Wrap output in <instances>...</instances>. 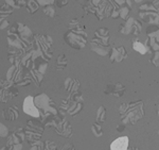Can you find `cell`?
I'll return each instance as SVG.
<instances>
[{
  "mask_svg": "<svg viewBox=\"0 0 159 150\" xmlns=\"http://www.w3.org/2000/svg\"><path fill=\"white\" fill-rule=\"evenodd\" d=\"M6 3H7L9 6H11L13 9H19L18 6V0H4Z\"/></svg>",
  "mask_w": 159,
  "mask_h": 150,
  "instance_id": "obj_41",
  "label": "cell"
},
{
  "mask_svg": "<svg viewBox=\"0 0 159 150\" xmlns=\"http://www.w3.org/2000/svg\"><path fill=\"white\" fill-rule=\"evenodd\" d=\"M43 130L45 128L42 125L36 123L33 120H28L27 127L25 128V141H28L29 143L38 141L42 138Z\"/></svg>",
  "mask_w": 159,
  "mask_h": 150,
  "instance_id": "obj_7",
  "label": "cell"
},
{
  "mask_svg": "<svg viewBox=\"0 0 159 150\" xmlns=\"http://www.w3.org/2000/svg\"><path fill=\"white\" fill-rule=\"evenodd\" d=\"M43 12L46 16L50 18L55 17V7H53V4H48V6L43 7Z\"/></svg>",
  "mask_w": 159,
  "mask_h": 150,
  "instance_id": "obj_29",
  "label": "cell"
},
{
  "mask_svg": "<svg viewBox=\"0 0 159 150\" xmlns=\"http://www.w3.org/2000/svg\"><path fill=\"white\" fill-rule=\"evenodd\" d=\"M144 115L143 110V101H133L129 103V108L124 114L121 115V121L124 125H135L138 120L141 119Z\"/></svg>",
  "mask_w": 159,
  "mask_h": 150,
  "instance_id": "obj_4",
  "label": "cell"
},
{
  "mask_svg": "<svg viewBox=\"0 0 159 150\" xmlns=\"http://www.w3.org/2000/svg\"><path fill=\"white\" fill-rule=\"evenodd\" d=\"M27 2H28V0H18V6H19V7H25V6H27Z\"/></svg>",
  "mask_w": 159,
  "mask_h": 150,
  "instance_id": "obj_50",
  "label": "cell"
},
{
  "mask_svg": "<svg viewBox=\"0 0 159 150\" xmlns=\"http://www.w3.org/2000/svg\"><path fill=\"white\" fill-rule=\"evenodd\" d=\"M133 48H134L135 51L139 52L140 54H145V53L148 52V48L144 45V44L139 42V41H135V42H133Z\"/></svg>",
  "mask_w": 159,
  "mask_h": 150,
  "instance_id": "obj_26",
  "label": "cell"
},
{
  "mask_svg": "<svg viewBox=\"0 0 159 150\" xmlns=\"http://www.w3.org/2000/svg\"><path fill=\"white\" fill-rule=\"evenodd\" d=\"M7 16H4V15H1L0 14V30H3L7 28L10 26V22L9 20L7 19Z\"/></svg>",
  "mask_w": 159,
  "mask_h": 150,
  "instance_id": "obj_38",
  "label": "cell"
},
{
  "mask_svg": "<svg viewBox=\"0 0 159 150\" xmlns=\"http://www.w3.org/2000/svg\"><path fill=\"white\" fill-rule=\"evenodd\" d=\"M119 9L120 7H112V11H111V14H110V17H112L114 19L119 17Z\"/></svg>",
  "mask_w": 159,
  "mask_h": 150,
  "instance_id": "obj_45",
  "label": "cell"
},
{
  "mask_svg": "<svg viewBox=\"0 0 159 150\" xmlns=\"http://www.w3.org/2000/svg\"><path fill=\"white\" fill-rule=\"evenodd\" d=\"M101 1H102V0H90V2H91L92 4H93L94 7H97V6H98V4H99Z\"/></svg>",
  "mask_w": 159,
  "mask_h": 150,
  "instance_id": "obj_51",
  "label": "cell"
},
{
  "mask_svg": "<svg viewBox=\"0 0 159 150\" xmlns=\"http://www.w3.org/2000/svg\"><path fill=\"white\" fill-rule=\"evenodd\" d=\"M25 7H27V11L29 12V14L32 15L39 9V4L36 2V0H28Z\"/></svg>",
  "mask_w": 159,
  "mask_h": 150,
  "instance_id": "obj_28",
  "label": "cell"
},
{
  "mask_svg": "<svg viewBox=\"0 0 159 150\" xmlns=\"http://www.w3.org/2000/svg\"><path fill=\"white\" fill-rule=\"evenodd\" d=\"M18 94L19 92L16 85L9 82L7 80H4L3 85L0 87V102L6 103L9 101V99L18 96Z\"/></svg>",
  "mask_w": 159,
  "mask_h": 150,
  "instance_id": "obj_10",
  "label": "cell"
},
{
  "mask_svg": "<svg viewBox=\"0 0 159 150\" xmlns=\"http://www.w3.org/2000/svg\"><path fill=\"white\" fill-rule=\"evenodd\" d=\"M108 54L109 60L111 63H114V62L120 63V62L124 61L127 58V52L123 46H118V47L117 46H112V47H110Z\"/></svg>",
  "mask_w": 159,
  "mask_h": 150,
  "instance_id": "obj_14",
  "label": "cell"
},
{
  "mask_svg": "<svg viewBox=\"0 0 159 150\" xmlns=\"http://www.w3.org/2000/svg\"><path fill=\"white\" fill-rule=\"evenodd\" d=\"M69 96V107L67 110L66 114L70 115V116H75L76 114H79L82 111L84 105V99H83V95L80 90L72 93V94L68 95Z\"/></svg>",
  "mask_w": 159,
  "mask_h": 150,
  "instance_id": "obj_8",
  "label": "cell"
},
{
  "mask_svg": "<svg viewBox=\"0 0 159 150\" xmlns=\"http://www.w3.org/2000/svg\"><path fill=\"white\" fill-rule=\"evenodd\" d=\"M127 108H129V103H127V102H123L122 104L120 105V108H119V113H120V115L124 114L125 111L127 110Z\"/></svg>",
  "mask_w": 159,
  "mask_h": 150,
  "instance_id": "obj_42",
  "label": "cell"
},
{
  "mask_svg": "<svg viewBox=\"0 0 159 150\" xmlns=\"http://www.w3.org/2000/svg\"><path fill=\"white\" fill-rule=\"evenodd\" d=\"M151 62L153 63V65H155L156 67H158L159 65V58H158V51H156L155 56H153L152 59H151Z\"/></svg>",
  "mask_w": 159,
  "mask_h": 150,
  "instance_id": "obj_44",
  "label": "cell"
},
{
  "mask_svg": "<svg viewBox=\"0 0 159 150\" xmlns=\"http://www.w3.org/2000/svg\"><path fill=\"white\" fill-rule=\"evenodd\" d=\"M158 2H159V0H154L152 2V4L155 7V9H157V10H158Z\"/></svg>",
  "mask_w": 159,
  "mask_h": 150,
  "instance_id": "obj_53",
  "label": "cell"
},
{
  "mask_svg": "<svg viewBox=\"0 0 159 150\" xmlns=\"http://www.w3.org/2000/svg\"><path fill=\"white\" fill-rule=\"evenodd\" d=\"M13 11H14V9L9 6L7 3H4L2 4V6H0V14L1 15H4V16H9V15H11Z\"/></svg>",
  "mask_w": 159,
  "mask_h": 150,
  "instance_id": "obj_31",
  "label": "cell"
},
{
  "mask_svg": "<svg viewBox=\"0 0 159 150\" xmlns=\"http://www.w3.org/2000/svg\"><path fill=\"white\" fill-rule=\"evenodd\" d=\"M30 145H31V149H32V150H43V149H45V143L40 141V139L35 141V142H32V143H30Z\"/></svg>",
  "mask_w": 159,
  "mask_h": 150,
  "instance_id": "obj_34",
  "label": "cell"
},
{
  "mask_svg": "<svg viewBox=\"0 0 159 150\" xmlns=\"http://www.w3.org/2000/svg\"><path fill=\"white\" fill-rule=\"evenodd\" d=\"M33 101L38 109L40 121L47 127H50V121L53 118V116L58 114L55 102L43 93L37 95L36 97H33Z\"/></svg>",
  "mask_w": 159,
  "mask_h": 150,
  "instance_id": "obj_2",
  "label": "cell"
},
{
  "mask_svg": "<svg viewBox=\"0 0 159 150\" xmlns=\"http://www.w3.org/2000/svg\"><path fill=\"white\" fill-rule=\"evenodd\" d=\"M125 126H126V125H124V123H120V125H118L117 128H116L117 131H118V132H122V131H124Z\"/></svg>",
  "mask_w": 159,
  "mask_h": 150,
  "instance_id": "obj_48",
  "label": "cell"
},
{
  "mask_svg": "<svg viewBox=\"0 0 159 150\" xmlns=\"http://www.w3.org/2000/svg\"><path fill=\"white\" fill-rule=\"evenodd\" d=\"M139 16L143 22H148L150 25H156L158 26L159 15L158 10L155 9V7L152 3H143L138 7Z\"/></svg>",
  "mask_w": 159,
  "mask_h": 150,
  "instance_id": "obj_6",
  "label": "cell"
},
{
  "mask_svg": "<svg viewBox=\"0 0 159 150\" xmlns=\"http://www.w3.org/2000/svg\"><path fill=\"white\" fill-rule=\"evenodd\" d=\"M3 81H4V80L0 79V87H1V86H2V85H3Z\"/></svg>",
  "mask_w": 159,
  "mask_h": 150,
  "instance_id": "obj_55",
  "label": "cell"
},
{
  "mask_svg": "<svg viewBox=\"0 0 159 150\" xmlns=\"http://www.w3.org/2000/svg\"><path fill=\"white\" fill-rule=\"evenodd\" d=\"M53 46V40L49 35H34L33 36V52L32 60L35 62L37 59L49 62L52 59V51L51 48Z\"/></svg>",
  "mask_w": 159,
  "mask_h": 150,
  "instance_id": "obj_1",
  "label": "cell"
},
{
  "mask_svg": "<svg viewBox=\"0 0 159 150\" xmlns=\"http://www.w3.org/2000/svg\"><path fill=\"white\" fill-rule=\"evenodd\" d=\"M57 148V146H56V143L53 141H46L45 143V149L46 150H55Z\"/></svg>",
  "mask_w": 159,
  "mask_h": 150,
  "instance_id": "obj_39",
  "label": "cell"
},
{
  "mask_svg": "<svg viewBox=\"0 0 159 150\" xmlns=\"http://www.w3.org/2000/svg\"><path fill=\"white\" fill-rule=\"evenodd\" d=\"M105 94L107 95H114L118 98L122 97L125 93V86L121 82H116V83H108L105 87L104 90Z\"/></svg>",
  "mask_w": 159,
  "mask_h": 150,
  "instance_id": "obj_17",
  "label": "cell"
},
{
  "mask_svg": "<svg viewBox=\"0 0 159 150\" xmlns=\"http://www.w3.org/2000/svg\"><path fill=\"white\" fill-rule=\"evenodd\" d=\"M79 25H80V20L76 19V18H74V19H72L70 22H69L68 27H69V29H73V28H75L76 26H79Z\"/></svg>",
  "mask_w": 159,
  "mask_h": 150,
  "instance_id": "obj_43",
  "label": "cell"
},
{
  "mask_svg": "<svg viewBox=\"0 0 159 150\" xmlns=\"http://www.w3.org/2000/svg\"><path fill=\"white\" fill-rule=\"evenodd\" d=\"M91 131L93 133V135L96 138H100V136L103 135V131H102V127L99 123H94L93 125L91 126Z\"/></svg>",
  "mask_w": 159,
  "mask_h": 150,
  "instance_id": "obj_30",
  "label": "cell"
},
{
  "mask_svg": "<svg viewBox=\"0 0 159 150\" xmlns=\"http://www.w3.org/2000/svg\"><path fill=\"white\" fill-rule=\"evenodd\" d=\"M61 150H67V149H69V150H74V149H75V147H74L72 144H65L64 146H61Z\"/></svg>",
  "mask_w": 159,
  "mask_h": 150,
  "instance_id": "obj_46",
  "label": "cell"
},
{
  "mask_svg": "<svg viewBox=\"0 0 159 150\" xmlns=\"http://www.w3.org/2000/svg\"><path fill=\"white\" fill-rule=\"evenodd\" d=\"M90 47H91V50L93 51V52L98 53L99 56H106L107 54H108L111 46H104V45H101V44L92 42L91 41Z\"/></svg>",
  "mask_w": 159,
  "mask_h": 150,
  "instance_id": "obj_24",
  "label": "cell"
},
{
  "mask_svg": "<svg viewBox=\"0 0 159 150\" xmlns=\"http://www.w3.org/2000/svg\"><path fill=\"white\" fill-rule=\"evenodd\" d=\"M141 30H142V24L140 20H137L133 17H129L125 20L124 24L120 26L119 31L123 34H134L138 35L140 34Z\"/></svg>",
  "mask_w": 159,
  "mask_h": 150,
  "instance_id": "obj_9",
  "label": "cell"
},
{
  "mask_svg": "<svg viewBox=\"0 0 159 150\" xmlns=\"http://www.w3.org/2000/svg\"><path fill=\"white\" fill-rule=\"evenodd\" d=\"M22 109H24V112L25 114L32 116L34 118H39V112H38V109L36 108V105L34 104L32 96H28L25 98Z\"/></svg>",
  "mask_w": 159,
  "mask_h": 150,
  "instance_id": "obj_15",
  "label": "cell"
},
{
  "mask_svg": "<svg viewBox=\"0 0 159 150\" xmlns=\"http://www.w3.org/2000/svg\"><path fill=\"white\" fill-rule=\"evenodd\" d=\"M2 116H3L4 119L7 121H14V120L18 119L19 110H18V108H17V105L13 104L11 107L4 109V110L2 111Z\"/></svg>",
  "mask_w": 159,
  "mask_h": 150,
  "instance_id": "obj_19",
  "label": "cell"
},
{
  "mask_svg": "<svg viewBox=\"0 0 159 150\" xmlns=\"http://www.w3.org/2000/svg\"><path fill=\"white\" fill-rule=\"evenodd\" d=\"M143 1H144V0H134V2H136V3H138V4H141Z\"/></svg>",
  "mask_w": 159,
  "mask_h": 150,
  "instance_id": "obj_54",
  "label": "cell"
},
{
  "mask_svg": "<svg viewBox=\"0 0 159 150\" xmlns=\"http://www.w3.org/2000/svg\"><path fill=\"white\" fill-rule=\"evenodd\" d=\"M125 1V6L126 7H129L130 10H132V1L130 0H124Z\"/></svg>",
  "mask_w": 159,
  "mask_h": 150,
  "instance_id": "obj_52",
  "label": "cell"
},
{
  "mask_svg": "<svg viewBox=\"0 0 159 150\" xmlns=\"http://www.w3.org/2000/svg\"><path fill=\"white\" fill-rule=\"evenodd\" d=\"M10 135V130L7 126L0 123V138H7Z\"/></svg>",
  "mask_w": 159,
  "mask_h": 150,
  "instance_id": "obj_36",
  "label": "cell"
},
{
  "mask_svg": "<svg viewBox=\"0 0 159 150\" xmlns=\"http://www.w3.org/2000/svg\"><path fill=\"white\" fill-rule=\"evenodd\" d=\"M47 63L48 62H46V61H43L42 60L40 62H36V63H34V67L37 69L38 71H40L42 74L45 75L46 74V71H47V68H48V65H47Z\"/></svg>",
  "mask_w": 159,
  "mask_h": 150,
  "instance_id": "obj_32",
  "label": "cell"
},
{
  "mask_svg": "<svg viewBox=\"0 0 159 150\" xmlns=\"http://www.w3.org/2000/svg\"><path fill=\"white\" fill-rule=\"evenodd\" d=\"M13 133H15V135L18 138L21 142H25V129L22 128H16L14 131H13Z\"/></svg>",
  "mask_w": 159,
  "mask_h": 150,
  "instance_id": "obj_37",
  "label": "cell"
},
{
  "mask_svg": "<svg viewBox=\"0 0 159 150\" xmlns=\"http://www.w3.org/2000/svg\"><path fill=\"white\" fill-rule=\"evenodd\" d=\"M129 139L127 136H121V138L115 139L110 145V149L111 150H126L129 148Z\"/></svg>",
  "mask_w": 159,
  "mask_h": 150,
  "instance_id": "obj_20",
  "label": "cell"
},
{
  "mask_svg": "<svg viewBox=\"0 0 159 150\" xmlns=\"http://www.w3.org/2000/svg\"><path fill=\"white\" fill-rule=\"evenodd\" d=\"M106 119V109L104 107H100L96 113V123H102Z\"/></svg>",
  "mask_w": 159,
  "mask_h": 150,
  "instance_id": "obj_27",
  "label": "cell"
},
{
  "mask_svg": "<svg viewBox=\"0 0 159 150\" xmlns=\"http://www.w3.org/2000/svg\"><path fill=\"white\" fill-rule=\"evenodd\" d=\"M55 0H36V2L39 4V7H45L48 4H53Z\"/></svg>",
  "mask_w": 159,
  "mask_h": 150,
  "instance_id": "obj_40",
  "label": "cell"
},
{
  "mask_svg": "<svg viewBox=\"0 0 159 150\" xmlns=\"http://www.w3.org/2000/svg\"><path fill=\"white\" fill-rule=\"evenodd\" d=\"M57 7H65L68 4V0H57Z\"/></svg>",
  "mask_w": 159,
  "mask_h": 150,
  "instance_id": "obj_47",
  "label": "cell"
},
{
  "mask_svg": "<svg viewBox=\"0 0 159 150\" xmlns=\"http://www.w3.org/2000/svg\"><path fill=\"white\" fill-rule=\"evenodd\" d=\"M64 40L67 45L74 49H82L87 45V31L83 25L80 24L73 29H69L64 34Z\"/></svg>",
  "mask_w": 159,
  "mask_h": 150,
  "instance_id": "obj_3",
  "label": "cell"
},
{
  "mask_svg": "<svg viewBox=\"0 0 159 150\" xmlns=\"http://www.w3.org/2000/svg\"><path fill=\"white\" fill-rule=\"evenodd\" d=\"M31 82H32V80L30 79V77L28 76V74H25L24 77L21 78V80L15 85H17V86H27V85H29Z\"/></svg>",
  "mask_w": 159,
  "mask_h": 150,
  "instance_id": "obj_35",
  "label": "cell"
},
{
  "mask_svg": "<svg viewBox=\"0 0 159 150\" xmlns=\"http://www.w3.org/2000/svg\"><path fill=\"white\" fill-rule=\"evenodd\" d=\"M17 34L19 35L21 42L24 43L27 50H29L33 47V36L34 34L32 33V31L29 27H27L22 22H17Z\"/></svg>",
  "mask_w": 159,
  "mask_h": 150,
  "instance_id": "obj_11",
  "label": "cell"
},
{
  "mask_svg": "<svg viewBox=\"0 0 159 150\" xmlns=\"http://www.w3.org/2000/svg\"><path fill=\"white\" fill-rule=\"evenodd\" d=\"M80 85H81V83H80L79 80L72 79V78H67L65 80V82H64V87H65V90L68 92L69 95L76 92V90H79Z\"/></svg>",
  "mask_w": 159,
  "mask_h": 150,
  "instance_id": "obj_23",
  "label": "cell"
},
{
  "mask_svg": "<svg viewBox=\"0 0 159 150\" xmlns=\"http://www.w3.org/2000/svg\"><path fill=\"white\" fill-rule=\"evenodd\" d=\"M25 75V69L21 65V62L16 64H13L10 67L9 70L7 72V79L9 82H11L13 84H17L21 80V78Z\"/></svg>",
  "mask_w": 159,
  "mask_h": 150,
  "instance_id": "obj_12",
  "label": "cell"
},
{
  "mask_svg": "<svg viewBox=\"0 0 159 150\" xmlns=\"http://www.w3.org/2000/svg\"><path fill=\"white\" fill-rule=\"evenodd\" d=\"M50 127L54 129V131L58 135L64 136L66 138H70L72 136V127L67 118L61 114H56L50 121Z\"/></svg>",
  "mask_w": 159,
  "mask_h": 150,
  "instance_id": "obj_5",
  "label": "cell"
},
{
  "mask_svg": "<svg viewBox=\"0 0 159 150\" xmlns=\"http://www.w3.org/2000/svg\"><path fill=\"white\" fill-rule=\"evenodd\" d=\"M28 76L30 77V79L32 80V82H34V84L36 86H40L42 82L43 81V78H45V75L38 71L35 67H32V68H30L28 70Z\"/></svg>",
  "mask_w": 159,
  "mask_h": 150,
  "instance_id": "obj_21",
  "label": "cell"
},
{
  "mask_svg": "<svg viewBox=\"0 0 159 150\" xmlns=\"http://www.w3.org/2000/svg\"><path fill=\"white\" fill-rule=\"evenodd\" d=\"M68 64V61H67V58H66L65 54H60V56H57V60H56V70L57 71H61V70H64V69L66 68V66H67Z\"/></svg>",
  "mask_w": 159,
  "mask_h": 150,
  "instance_id": "obj_25",
  "label": "cell"
},
{
  "mask_svg": "<svg viewBox=\"0 0 159 150\" xmlns=\"http://www.w3.org/2000/svg\"><path fill=\"white\" fill-rule=\"evenodd\" d=\"M114 2L117 4L118 7H122V6H125V1L124 0H114Z\"/></svg>",
  "mask_w": 159,
  "mask_h": 150,
  "instance_id": "obj_49",
  "label": "cell"
},
{
  "mask_svg": "<svg viewBox=\"0 0 159 150\" xmlns=\"http://www.w3.org/2000/svg\"><path fill=\"white\" fill-rule=\"evenodd\" d=\"M129 11H130V9H129V7H126V6L120 7V9H119V17H121L123 20H126L127 18H129Z\"/></svg>",
  "mask_w": 159,
  "mask_h": 150,
  "instance_id": "obj_33",
  "label": "cell"
},
{
  "mask_svg": "<svg viewBox=\"0 0 159 150\" xmlns=\"http://www.w3.org/2000/svg\"><path fill=\"white\" fill-rule=\"evenodd\" d=\"M7 149L9 150H21L22 149V142L15 135V133H11L7 142Z\"/></svg>",
  "mask_w": 159,
  "mask_h": 150,
  "instance_id": "obj_22",
  "label": "cell"
},
{
  "mask_svg": "<svg viewBox=\"0 0 159 150\" xmlns=\"http://www.w3.org/2000/svg\"><path fill=\"white\" fill-rule=\"evenodd\" d=\"M147 47L148 48V50H152L153 52L159 51V32L158 30L152 31V32H148L147 34Z\"/></svg>",
  "mask_w": 159,
  "mask_h": 150,
  "instance_id": "obj_18",
  "label": "cell"
},
{
  "mask_svg": "<svg viewBox=\"0 0 159 150\" xmlns=\"http://www.w3.org/2000/svg\"><path fill=\"white\" fill-rule=\"evenodd\" d=\"M109 38H110L109 30L107 29V28H100V29L97 30L96 33H94V36H93V38H92V42L99 43L104 46H110Z\"/></svg>",
  "mask_w": 159,
  "mask_h": 150,
  "instance_id": "obj_16",
  "label": "cell"
},
{
  "mask_svg": "<svg viewBox=\"0 0 159 150\" xmlns=\"http://www.w3.org/2000/svg\"><path fill=\"white\" fill-rule=\"evenodd\" d=\"M112 11V3L110 0H102L101 2L97 6V10L94 12L96 16L99 20H103L104 18L110 17Z\"/></svg>",
  "mask_w": 159,
  "mask_h": 150,
  "instance_id": "obj_13",
  "label": "cell"
}]
</instances>
